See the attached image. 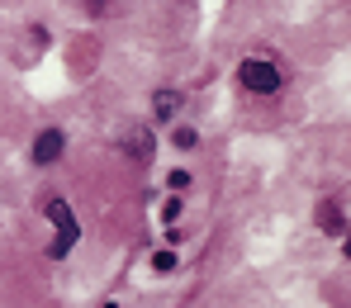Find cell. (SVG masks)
Instances as JSON below:
<instances>
[{
  "instance_id": "6da1fadb",
  "label": "cell",
  "mask_w": 351,
  "mask_h": 308,
  "mask_svg": "<svg viewBox=\"0 0 351 308\" xmlns=\"http://www.w3.org/2000/svg\"><path fill=\"white\" fill-rule=\"evenodd\" d=\"M43 214H48V218H53V228H58V242L48 246V256L58 261V256H66V251L76 246V233H81V228H76V214L66 209V199H48V204H43Z\"/></svg>"
},
{
  "instance_id": "7a4b0ae2",
  "label": "cell",
  "mask_w": 351,
  "mask_h": 308,
  "mask_svg": "<svg viewBox=\"0 0 351 308\" xmlns=\"http://www.w3.org/2000/svg\"><path fill=\"white\" fill-rule=\"evenodd\" d=\"M237 76H242V86H247L252 95H276V90H280V66L271 57H247Z\"/></svg>"
},
{
  "instance_id": "3957f363",
  "label": "cell",
  "mask_w": 351,
  "mask_h": 308,
  "mask_svg": "<svg viewBox=\"0 0 351 308\" xmlns=\"http://www.w3.org/2000/svg\"><path fill=\"white\" fill-rule=\"evenodd\" d=\"M62 147H66L62 128H43V133H38V142H34V162H38V166H53V162L62 157Z\"/></svg>"
},
{
  "instance_id": "277c9868",
  "label": "cell",
  "mask_w": 351,
  "mask_h": 308,
  "mask_svg": "<svg viewBox=\"0 0 351 308\" xmlns=\"http://www.w3.org/2000/svg\"><path fill=\"white\" fill-rule=\"evenodd\" d=\"M176 110H180V95L176 90H157L152 95V114L157 119H176Z\"/></svg>"
},
{
  "instance_id": "5b68a950",
  "label": "cell",
  "mask_w": 351,
  "mask_h": 308,
  "mask_svg": "<svg viewBox=\"0 0 351 308\" xmlns=\"http://www.w3.org/2000/svg\"><path fill=\"white\" fill-rule=\"evenodd\" d=\"M318 223H323V228H332V233H342V204H337V199H332V204H323V209H318Z\"/></svg>"
},
{
  "instance_id": "8992f818",
  "label": "cell",
  "mask_w": 351,
  "mask_h": 308,
  "mask_svg": "<svg viewBox=\"0 0 351 308\" xmlns=\"http://www.w3.org/2000/svg\"><path fill=\"white\" fill-rule=\"evenodd\" d=\"M152 266H157V270H176V256H171V251H157Z\"/></svg>"
},
{
  "instance_id": "52a82bcc",
  "label": "cell",
  "mask_w": 351,
  "mask_h": 308,
  "mask_svg": "<svg viewBox=\"0 0 351 308\" xmlns=\"http://www.w3.org/2000/svg\"><path fill=\"white\" fill-rule=\"evenodd\" d=\"M162 218H167V223L180 218V199H167V204H162Z\"/></svg>"
},
{
  "instance_id": "ba28073f",
  "label": "cell",
  "mask_w": 351,
  "mask_h": 308,
  "mask_svg": "<svg viewBox=\"0 0 351 308\" xmlns=\"http://www.w3.org/2000/svg\"><path fill=\"white\" fill-rule=\"evenodd\" d=\"M81 5H86V10H100V5H105V0H81Z\"/></svg>"
},
{
  "instance_id": "9c48e42d",
  "label": "cell",
  "mask_w": 351,
  "mask_h": 308,
  "mask_svg": "<svg viewBox=\"0 0 351 308\" xmlns=\"http://www.w3.org/2000/svg\"><path fill=\"white\" fill-rule=\"evenodd\" d=\"M105 308H119V304H105Z\"/></svg>"
}]
</instances>
